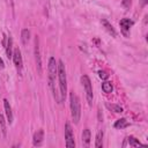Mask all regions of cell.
Wrapping results in <instances>:
<instances>
[{
  "instance_id": "obj_1",
  "label": "cell",
  "mask_w": 148,
  "mask_h": 148,
  "mask_svg": "<svg viewBox=\"0 0 148 148\" xmlns=\"http://www.w3.org/2000/svg\"><path fill=\"white\" fill-rule=\"evenodd\" d=\"M47 71H49V76H47L49 87L51 88V91H52L53 97H54V99L57 101V103H61V98H60V96H59V92H57L56 87H54L56 76L58 75V62L56 61V59H54L53 57H51V58L49 59V67H47Z\"/></svg>"
},
{
  "instance_id": "obj_2",
  "label": "cell",
  "mask_w": 148,
  "mask_h": 148,
  "mask_svg": "<svg viewBox=\"0 0 148 148\" xmlns=\"http://www.w3.org/2000/svg\"><path fill=\"white\" fill-rule=\"evenodd\" d=\"M58 79H59V88H60V98L62 102L66 98V94H67V79H66L65 65L61 60L58 61Z\"/></svg>"
},
{
  "instance_id": "obj_3",
  "label": "cell",
  "mask_w": 148,
  "mask_h": 148,
  "mask_svg": "<svg viewBox=\"0 0 148 148\" xmlns=\"http://www.w3.org/2000/svg\"><path fill=\"white\" fill-rule=\"evenodd\" d=\"M69 105H71V113H72V118L73 121L75 124H77L80 121V117H81V106H80V99L77 97L76 94H74V91L71 92L69 95Z\"/></svg>"
},
{
  "instance_id": "obj_4",
  "label": "cell",
  "mask_w": 148,
  "mask_h": 148,
  "mask_svg": "<svg viewBox=\"0 0 148 148\" xmlns=\"http://www.w3.org/2000/svg\"><path fill=\"white\" fill-rule=\"evenodd\" d=\"M81 83L84 88V91H86V97H87V101L89 103V105H91L92 103V87H91V81L89 79L88 75H82L81 76Z\"/></svg>"
},
{
  "instance_id": "obj_5",
  "label": "cell",
  "mask_w": 148,
  "mask_h": 148,
  "mask_svg": "<svg viewBox=\"0 0 148 148\" xmlns=\"http://www.w3.org/2000/svg\"><path fill=\"white\" fill-rule=\"evenodd\" d=\"M65 141H66V147H68V148L75 147L72 126H71L68 123H66V125H65Z\"/></svg>"
},
{
  "instance_id": "obj_6",
  "label": "cell",
  "mask_w": 148,
  "mask_h": 148,
  "mask_svg": "<svg viewBox=\"0 0 148 148\" xmlns=\"http://www.w3.org/2000/svg\"><path fill=\"white\" fill-rule=\"evenodd\" d=\"M12 58H13V61H14V65H15V67H16L17 72H18V73H21V71H22V67H23V60H22L21 51H20V49H18V47L14 49Z\"/></svg>"
},
{
  "instance_id": "obj_7",
  "label": "cell",
  "mask_w": 148,
  "mask_h": 148,
  "mask_svg": "<svg viewBox=\"0 0 148 148\" xmlns=\"http://www.w3.org/2000/svg\"><path fill=\"white\" fill-rule=\"evenodd\" d=\"M35 59H36V67L38 73H42V59H40V51H39V39L38 37L35 38Z\"/></svg>"
},
{
  "instance_id": "obj_8",
  "label": "cell",
  "mask_w": 148,
  "mask_h": 148,
  "mask_svg": "<svg viewBox=\"0 0 148 148\" xmlns=\"http://www.w3.org/2000/svg\"><path fill=\"white\" fill-rule=\"evenodd\" d=\"M119 25H120V30H121L123 35L127 37L128 34H130V29H131L132 25H133V21L130 20V18H126V17H125V18H121V20H120Z\"/></svg>"
},
{
  "instance_id": "obj_9",
  "label": "cell",
  "mask_w": 148,
  "mask_h": 148,
  "mask_svg": "<svg viewBox=\"0 0 148 148\" xmlns=\"http://www.w3.org/2000/svg\"><path fill=\"white\" fill-rule=\"evenodd\" d=\"M43 139H44V131H43V130H38V131L34 134V138H32V143H34V146H36V147L42 146Z\"/></svg>"
},
{
  "instance_id": "obj_10",
  "label": "cell",
  "mask_w": 148,
  "mask_h": 148,
  "mask_svg": "<svg viewBox=\"0 0 148 148\" xmlns=\"http://www.w3.org/2000/svg\"><path fill=\"white\" fill-rule=\"evenodd\" d=\"M3 106H5V112H6V117L9 124L13 123V112H12V108L9 105V102L7 99H3Z\"/></svg>"
},
{
  "instance_id": "obj_11",
  "label": "cell",
  "mask_w": 148,
  "mask_h": 148,
  "mask_svg": "<svg viewBox=\"0 0 148 148\" xmlns=\"http://www.w3.org/2000/svg\"><path fill=\"white\" fill-rule=\"evenodd\" d=\"M90 138H91L90 130H89V128H84L83 132H82V143H83V146H86V147L89 146V143H90Z\"/></svg>"
},
{
  "instance_id": "obj_12",
  "label": "cell",
  "mask_w": 148,
  "mask_h": 148,
  "mask_svg": "<svg viewBox=\"0 0 148 148\" xmlns=\"http://www.w3.org/2000/svg\"><path fill=\"white\" fill-rule=\"evenodd\" d=\"M102 24L104 25L105 30H106V31H108L112 37H116V36H117V32H116L114 28H113V27H112V25H111V24H110L105 18H103V20H102Z\"/></svg>"
},
{
  "instance_id": "obj_13",
  "label": "cell",
  "mask_w": 148,
  "mask_h": 148,
  "mask_svg": "<svg viewBox=\"0 0 148 148\" xmlns=\"http://www.w3.org/2000/svg\"><path fill=\"white\" fill-rule=\"evenodd\" d=\"M12 46H13V39L10 36L7 37V43H6V54H7V58L10 59L12 56H13V51H12Z\"/></svg>"
},
{
  "instance_id": "obj_14",
  "label": "cell",
  "mask_w": 148,
  "mask_h": 148,
  "mask_svg": "<svg viewBox=\"0 0 148 148\" xmlns=\"http://www.w3.org/2000/svg\"><path fill=\"white\" fill-rule=\"evenodd\" d=\"M130 124H128V121L125 119V118H120V119H118L116 123H114V127L116 128H119V130H121V128H125V127H127Z\"/></svg>"
},
{
  "instance_id": "obj_15",
  "label": "cell",
  "mask_w": 148,
  "mask_h": 148,
  "mask_svg": "<svg viewBox=\"0 0 148 148\" xmlns=\"http://www.w3.org/2000/svg\"><path fill=\"white\" fill-rule=\"evenodd\" d=\"M126 140H127V142H128V145L131 146V147H139V146H145L143 143H141L138 139H135L134 136H128V138H126Z\"/></svg>"
},
{
  "instance_id": "obj_16",
  "label": "cell",
  "mask_w": 148,
  "mask_h": 148,
  "mask_svg": "<svg viewBox=\"0 0 148 148\" xmlns=\"http://www.w3.org/2000/svg\"><path fill=\"white\" fill-rule=\"evenodd\" d=\"M29 39H30V31L28 29H23L22 32H21V40H22V43L25 45L29 42Z\"/></svg>"
},
{
  "instance_id": "obj_17",
  "label": "cell",
  "mask_w": 148,
  "mask_h": 148,
  "mask_svg": "<svg viewBox=\"0 0 148 148\" xmlns=\"http://www.w3.org/2000/svg\"><path fill=\"white\" fill-rule=\"evenodd\" d=\"M105 105H106V108H108L109 110H111V111H113V112H116V113H121V112H123V108H121L120 105L110 104V103H106Z\"/></svg>"
},
{
  "instance_id": "obj_18",
  "label": "cell",
  "mask_w": 148,
  "mask_h": 148,
  "mask_svg": "<svg viewBox=\"0 0 148 148\" xmlns=\"http://www.w3.org/2000/svg\"><path fill=\"white\" fill-rule=\"evenodd\" d=\"M103 146V131H99L96 135V142H95V147L99 148Z\"/></svg>"
},
{
  "instance_id": "obj_19",
  "label": "cell",
  "mask_w": 148,
  "mask_h": 148,
  "mask_svg": "<svg viewBox=\"0 0 148 148\" xmlns=\"http://www.w3.org/2000/svg\"><path fill=\"white\" fill-rule=\"evenodd\" d=\"M102 89H103V91H104V92H106V94L111 92V91H112V89H113L112 83H111V82H109V81H104V82L102 83Z\"/></svg>"
},
{
  "instance_id": "obj_20",
  "label": "cell",
  "mask_w": 148,
  "mask_h": 148,
  "mask_svg": "<svg viewBox=\"0 0 148 148\" xmlns=\"http://www.w3.org/2000/svg\"><path fill=\"white\" fill-rule=\"evenodd\" d=\"M0 126H1V131H2V134L3 136L6 135V124H5V118L2 114H0Z\"/></svg>"
},
{
  "instance_id": "obj_21",
  "label": "cell",
  "mask_w": 148,
  "mask_h": 148,
  "mask_svg": "<svg viewBox=\"0 0 148 148\" xmlns=\"http://www.w3.org/2000/svg\"><path fill=\"white\" fill-rule=\"evenodd\" d=\"M98 76H99L101 79H103V80H106V79L109 77V74H108L106 72H104V71H99V72H98Z\"/></svg>"
},
{
  "instance_id": "obj_22",
  "label": "cell",
  "mask_w": 148,
  "mask_h": 148,
  "mask_svg": "<svg viewBox=\"0 0 148 148\" xmlns=\"http://www.w3.org/2000/svg\"><path fill=\"white\" fill-rule=\"evenodd\" d=\"M131 2H132V0H121L123 6H125V7H130L131 6Z\"/></svg>"
},
{
  "instance_id": "obj_23",
  "label": "cell",
  "mask_w": 148,
  "mask_h": 148,
  "mask_svg": "<svg viewBox=\"0 0 148 148\" xmlns=\"http://www.w3.org/2000/svg\"><path fill=\"white\" fill-rule=\"evenodd\" d=\"M2 68H5V64H3V60L0 58V69H2Z\"/></svg>"
},
{
  "instance_id": "obj_24",
  "label": "cell",
  "mask_w": 148,
  "mask_h": 148,
  "mask_svg": "<svg viewBox=\"0 0 148 148\" xmlns=\"http://www.w3.org/2000/svg\"><path fill=\"white\" fill-rule=\"evenodd\" d=\"M142 3H143V5H146V3H147V0H142Z\"/></svg>"
}]
</instances>
